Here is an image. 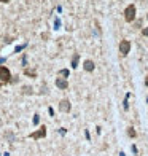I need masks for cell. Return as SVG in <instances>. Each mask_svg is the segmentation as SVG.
Wrapping results in <instances>:
<instances>
[{
	"mask_svg": "<svg viewBox=\"0 0 148 156\" xmlns=\"http://www.w3.org/2000/svg\"><path fill=\"white\" fill-rule=\"evenodd\" d=\"M119 156H126V154H124V153H123V151H121V153H119Z\"/></svg>",
	"mask_w": 148,
	"mask_h": 156,
	"instance_id": "cell-20",
	"label": "cell"
},
{
	"mask_svg": "<svg viewBox=\"0 0 148 156\" xmlns=\"http://www.w3.org/2000/svg\"><path fill=\"white\" fill-rule=\"evenodd\" d=\"M23 89H24V92H26V94H30V92H32V88H29V86H24Z\"/></svg>",
	"mask_w": 148,
	"mask_h": 156,
	"instance_id": "cell-13",
	"label": "cell"
},
{
	"mask_svg": "<svg viewBox=\"0 0 148 156\" xmlns=\"http://www.w3.org/2000/svg\"><path fill=\"white\" fill-rule=\"evenodd\" d=\"M128 135H129L131 139H135L137 137V132L134 131V127H128Z\"/></svg>",
	"mask_w": 148,
	"mask_h": 156,
	"instance_id": "cell-9",
	"label": "cell"
},
{
	"mask_svg": "<svg viewBox=\"0 0 148 156\" xmlns=\"http://www.w3.org/2000/svg\"><path fill=\"white\" fill-rule=\"evenodd\" d=\"M45 135H46V127H45V126H41V127H40V129H38L37 132H32V134L29 135V137H30V139H35V140H37V139H43Z\"/></svg>",
	"mask_w": 148,
	"mask_h": 156,
	"instance_id": "cell-4",
	"label": "cell"
},
{
	"mask_svg": "<svg viewBox=\"0 0 148 156\" xmlns=\"http://www.w3.org/2000/svg\"><path fill=\"white\" fill-rule=\"evenodd\" d=\"M59 75L64 76V78H69V70L67 69H62V70H59Z\"/></svg>",
	"mask_w": 148,
	"mask_h": 156,
	"instance_id": "cell-10",
	"label": "cell"
},
{
	"mask_svg": "<svg viewBox=\"0 0 148 156\" xmlns=\"http://www.w3.org/2000/svg\"><path fill=\"white\" fill-rule=\"evenodd\" d=\"M0 80H2L3 83H10V81H11V72H10L5 65L0 67Z\"/></svg>",
	"mask_w": 148,
	"mask_h": 156,
	"instance_id": "cell-2",
	"label": "cell"
},
{
	"mask_svg": "<svg viewBox=\"0 0 148 156\" xmlns=\"http://www.w3.org/2000/svg\"><path fill=\"white\" fill-rule=\"evenodd\" d=\"M24 73L29 75V76H35V72H32V70H24Z\"/></svg>",
	"mask_w": 148,
	"mask_h": 156,
	"instance_id": "cell-12",
	"label": "cell"
},
{
	"mask_svg": "<svg viewBox=\"0 0 148 156\" xmlns=\"http://www.w3.org/2000/svg\"><path fill=\"white\" fill-rule=\"evenodd\" d=\"M129 51H131V42H129V40H123V42L119 43V53H121L123 56H128Z\"/></svg>",
	"mask_w": 148,
	"mask_h": 156,
	"instance_id": "cell-3",
	"label": "cell"
},
{
	"mask_svg": "<svg viewBox=\"0 0 148 156\" xmlns=\"http://www.w3.org/2000/svg\"><path fill=\"white\" fill-rule=\"evenodd\" d=\"M26 48V45H23V46H16V49H14V53H19L21 49H24Z\"/></svg>",
	"mask_w": 148,
	"mask_h": 156,
	"instance_id": "cell-15",
	"label": "cell"
},
{
	"mask_svg": "<svg viewBox=\"0 0 148 156\" xmlns=\"http://www.w3.org/2000/svg\"><path fill=\"white\" fill-rule=\"evenodd\" d=\"M145 85L148 86V75H146V78H145Z\"/></svg>",
	"mask_w": 148,
	"mask_h": 156,
	"instance_id": "cell-18",
	"label": "cell"
},
{
	"mask_svg": "<svg viewBox=\"0 0 148 156\" xmlns=\"http://www.w3.org/2000/svg\"><path fill=\"white\" fill-rule=\"evenodd\" d=\"M142 34H143V35H145V37H148V27H145V29H143V30H142Z\"/></svg>",
	"mask_w": 148,
	"mask_h": 156,
	"instance_id": "cell-17",
	"label": "cell"
},
{
	"mask_svg": "<svg viewBox=\"0 0 148 156\" xmlns=\"http://www.w3.org/2000/svg\"><path fill=\"white\" fill-rule=\"evenodd\" d=\"M59 110H61V112H64V113H69V112L72 110L70 102H69L67 99H62V101L59 102Z\"/></svg>",
	"mask_w": 148,
	"mask_h": 156,
	"instance_id": "cell-5",
	"label": "cell"
},
{
	"mask_svg": "<svg viewBox=\"0 0 148 156\" xmlns=\"http://www.w3.org/2000/svg\"><path fill=\"white\" fill-rule=\"evenodd\" d=\"M59 27H61V21L56 19V21H54V29H59Z\"/></svg>",
	"mask_w": 148,
	"mask_h": 156,
	"instance_id": "cell-14",
	"label": "cell"
},
{
	"mask_svg": "<svg viewBox=\"0 0 148 156\" xmlns=\"http://www.w3.org/2000/svg\"><path fill=\"white\" fill-rule=\"evenodd\" d=\"M5 135H7V139H10V142H14V135H13L11 132H7Z\"/></svg>",
	"mask_w": 148,
	"mask_h": 156,
	"instance_id": "cell-11",
	"label": "cell"
},
{
	"mask_svg": "<svg viewBox=\"0 0 148 156\" xmlns=\"http://www.w3.org/2000/svg\"><path fill=\"white\" fill-rule=\"evenodd\" d=\"M135 14H137V10H135V5H128L124 10V19L128 23H132L135 21Z\"/></svg>",
	"mask_w": 148,
	"mask_h": 156,
	"instance_id": "cell-1",
	"label": "cell"
},
{
	"mask_svg": "<svg viewBox=\"0 0 148 156\" xmlns=\"http://www.w3.org/2000/svg\"><path fill=\"white\" fill-rule=\"evenodd\" d=\"M56 86H57L59 89H67V88H69L67 78H56Z\"/></svg>",
	"mask_w": 148,
	"mask_h": 156,
	"instance_id": "cell-6",
	"label": "cell"
},
{
	"mask_svg": "<svg viewBox=\"0 0 148 156\" xmlns=\"http://www.w3.org/2000/svg\"><path fill=\"white\" fill-rule=\"evenodd\" d=\"M146 18H148V16H146Z\"/></svg>",
	"mask_w": 148,
	"mask_h": 156,
	"instance_id": "cell-21",
	"label": "cell"
},
{
	"mask_svg": "<svg viewBox=\"0 0 148 156\" xmlns=\"http://www.w3.org/2000/svg\"><path fill=\"white\" fill-rule=\"evenodd\" d=\"M83 69L86 70V72H94V61L86 59V61L83 62Z\"/></svg>",
	"mask_w": 148,
	"mask_h": 156,
	"instance_id": "cell-7",
	"label": "cell"
},
{
	"mask_svg": "<svg viewBox=\"0 0 148 156\" xmlns=\"http://www.w3.org/2000/svg\"><path fill=\"white\" fill-rule=\"evenodd\" d=\"M38 121H40V118H38V115H35V116H34V124H38Z\"/></svg>",
	"mask_w": 148,
	"mask_h": 156,
	"instance_id": "cell-16",
	"label": "cell"
},
{
	"mask_svg": "<svg viewBox=\"0 0 148 156\" xmlns=\"http://www.w3.org/2000/svg\"><path fill=\"white\" fill-rule=\"evenodd\" d=\"M0 2H3V3H8V2H10V0H0Z\"/></svg>",
	"mask_w": 148,
	"mask_h": 156,
	"instance_id": "cell-19",
	"label": "cell"
},
{
	"mask_svg": "<svg viewBox=\"0 0 148 156\" xmlns=\"http://www.w3.org/2000/svg\"><path fill=\"white\" fill-rule=\"evenodd\" d=\"M78 59H80V56H78V54H73V59H72V69H76V67H78Z\"/></svg>",
	"mask_w": 148,
	"mask_h": 156,
	"instance_id": "cell-8",
	"label": "cell"
}]
</instances>
